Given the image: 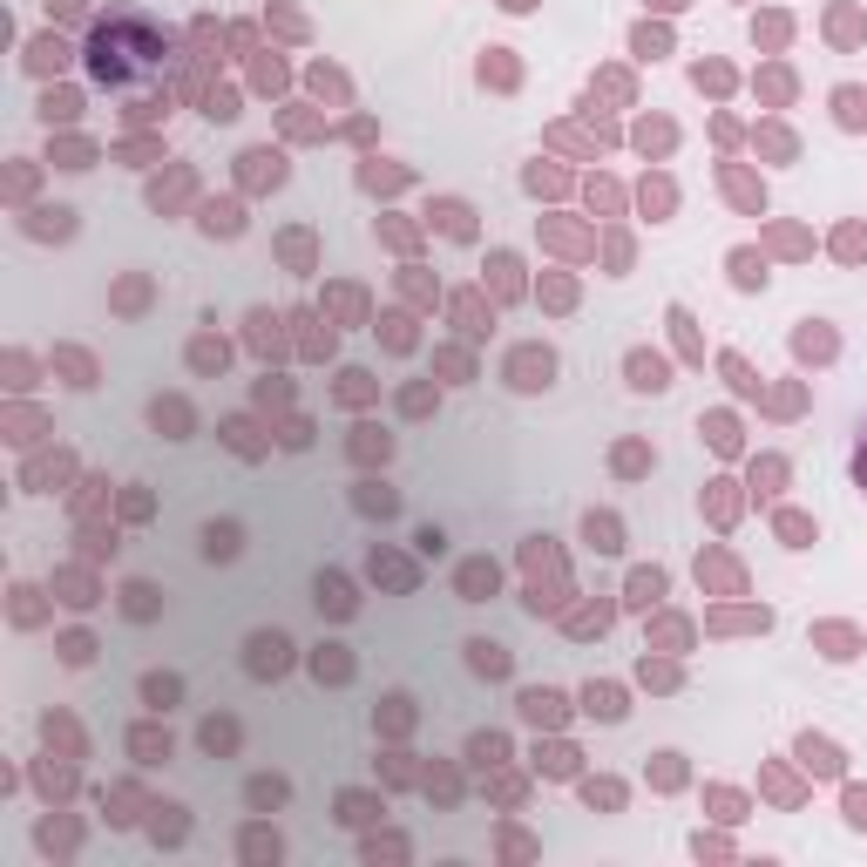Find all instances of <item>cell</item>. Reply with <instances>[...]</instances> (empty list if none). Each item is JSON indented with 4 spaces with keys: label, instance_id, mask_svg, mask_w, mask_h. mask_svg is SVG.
Returning <instances> with one entry per match:
<instances>
[{
    "label": "cell",
    "instance_id": "6da1fadb",
    "mask_svg": "<svg viewBox=\"0 0 867 867\" xmlns=\"http://www.w3.org/2000/svg\"><path fill=\"white\" fill-rule=\"evenodd\" d=\"M89 68H96V81H143L163 68V35L143 14H116L89 48Z\"/></svg>",
    "mask_w": 867,
    "mask_h": 867
},
{
    "label": "cell",
    "instance_id": "7a4b0ae2",
    "mask_svg": "<svg viewBox=\"0 0 867 867\" xmlns=\"http://www.w3.org/2000/svg\"><path fill=\"white\" fill-rule=\"evenodd\" d=\"M244 664H251V677H278V671L291 664V644H285L278 631H258V637H251V657H244Z\"/></svg>",
    "mask_w": 867,
    "mask_h": 867
},
{
    "label": "cell",
    "instance_id": "3957f363",
    "mask_svg": "<svg viewBox=\"0 0 867 867\" xmlns=\"http://www.w3.org/2000/svg\"><path fill=\"white\" fill-rule=\"evenodd\" d=\"M488 590H495V562H468V569H461V597L482 603Z\"/></svg>",
    "mask_w": 867,
    "mask_h": 867
},
{
    "label": "cell",
    "instance_id": "277c9868",
    "mask_svg": "<svg viewBox=\"0 0 867 867\" xmlns=\"http://www.w3.org/2000/svg\"><path fill=\"white\" fill-rule=\"evenodd\" d=\"M204 556H211V562L237 556V529H231V522H211V529H204Z\"/></svg>",
    "mask_w": 867,
    "mask_h": 867
},
{
    "label": "cell",
    "instance_id": "5b68a950",
    "mask_svg": "<svg viewBox=\"0 0 867 867\" xmlns=\"http://www.w3.org/2000/svg\"><path fill=\"white\" fill-rule=\"evenodd\" d=\"M319 603H326L332 617H346V610H352V597H346V577H319Z\"/></svg>",
    "mask_w": 867,
    "mask_h": 867
},
{
    "label": "cell",
    "instance_id": "8992f818",
    "mask_svg": "<svg viewBox=\"0 0 867 867\" xmlns=\"http://www.w3.org/2000/svg\"><path fill=\"white\" fill-rule=\"evenodd\" d=\"M468 651H475V664H482V671H508V651H501V644H468Z\"/></svg>",
    "mask_w": 867,
    "mask_h": 867
},
{
    "label": "cell",
    "instance_id": "52a82bcc",
    "mask_svg": "<svg viewBox=\"0 0 867 867\" xmlns=\"http://www.w3.org/2000/svg\"><path fill=\"white\" fill-rule=\"evenodd\" d=\"M278 800H285L278 779H251V807H278Z\"/></svg>",
    "mask_w": 867,
    "mask_h": 867
},
{
    "label": "cell",
    "instance_id": "ba28073f",
    "mask_svg": "<svg viewBox=\"0 0 867 867\" xmlns=\"http://www.w3.org/2000/svg\"><path fill=\"white\" fill-rule=\"evenodd\" d=\"M143 698H150V705H170V698H176V677H143Z\"/></svg>",
    "mask_w": 867,
    "mask_h": 867
},
{
    "label": "cell",
    "instance_id": "9c48e42d",
    "mask_svg": "<svg viewBox=\"0 0 867 867\" xmlns=\"http://www.w3.org/2000/svg\"><path fill=\"white\" fill-rule=\"evenodd\" d=\"M631 373H637V386H651V393L664 386V367H657V360H631Z\"/></svg>",
    "mask_w": 867,
    "mask_h": 867
},
{
    "label": "cell",
    "instance_id": "30bf717a",
    "mask_svg": "<svg viewBox=\"0 0 867 867\" xmlns=\"http://www.w3.org/2000/svg\"><path fill=\"white\" fill-rule=\"evenodd\" d=\"M129 610H135V617H150V610H156V590H150V583H135V590H129Z\"/></svg>",
    "mask_w": 867,
    "mask_h": 867
},
{
    "label": "cell",
    "instance_id": "8fae6325",
    "mask_svg": "<svg viewBox=\"0 0 867 867\" xmlns=\"http://www.w3.org/2000/svg\"><path fill=\"white\" fill-rule=\"evenodd\" d=\"M231 739H237L231 725H204V746H211V752H224V746H231Z\"/></svg>",
    "mask_w": 867,
    "mask_h": 867
},
{
    "label": "cell",
    "instance_id": "7c38bea8",
    "mask_svg": "<svg viewBox=\"0 0 867 867\" xmlns=\"http://www.w3.org/2000/svg\"><path fill=\"white\" fill-rule=\"evenodd\" d=\"M135 752H143V759H156V752H170V739H156V732H135Z\"/></svg>",
    "mask_w": 867,
    "mask_h": 867
}]
</instances>
